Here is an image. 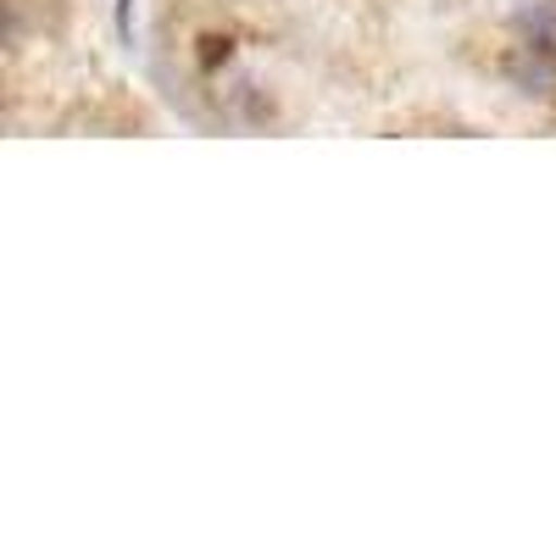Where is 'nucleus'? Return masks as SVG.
<instances>
[{"mask_svg":"<svg viewBox=\"0 0 556 556\" xmlns=\"http://www.w3.org/2000/svg\"><path fill=\"white\" fill-rule=\"evenodd\" d=\"M201 45H206V51H201V56H206V67L228 62V39H217V34H212V39H201Z\"/></svg>","mask_w":556,"mask_h":556,"instance_id":"obj_1","label":"nucleus"}]
</instances>
